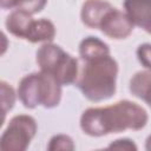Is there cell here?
I'll list each match as a JSON object with an SVG mask.
<instances>
[{"instance_id": "obj_1", "label": "cell", "mask_w": 151, "mask_h": 151, "mask_svg": "<svg viewBox=\"0 0 151 151\" xmlns=\"http://www.w3.org/2000/svg\"><path fill=\"white\" fill-rule=\"evenodd\" d=\"M147 119V113L140 105L130 100H119L110 106L85 110L80 117V129L87 136L101 137L125 130H142Z\"/></svg>"}, {"instance_id": "obj_2", "label": "cell", "mask_w": 151, "mask_h": 151, "mask_svg": "<svg viewBox=\"0 0 151 151\" xmlns=\"http://www.w3.org/2000/svg\"><path fill=\"white\" fill-rule=\"evenodd\" d=\"M84 65L76 81L77 86L91 101H103L116 92L118 64L111 54L83 60Z\"/></svg>"}, {"instance_id": "obj_3", "label": "cell", "mask_w": 151, "mask_h": 151, "mask_svg": "<svg viewBox=\"0 0 151 151\" xmlns=\"http://www.w3.org/2000/svg\"><path fill=\"white\" fill-rule=\"evenodd\" d=\"M18 96L26 109H34L38 105L52 109L60 103L61 85L48 73L34 72L20 80Z\"/></svg>"}, {"instance_id": "obj_4", "label": "cell", "mask_w": 151, "mask_h": 151, "mask_svg": "<svg viewBox=\"0 0 151 151\" xmlns=\"http://www.w3.org/2000/svg\"><path fill=\"white\" fill-rule=\"evenodd\" d=\"M37 63L40 71L52 76L61 86L71 85L78 79V60L55 44L45 42L37 51Z\"/></svg>"}, {"instance_id": "obj_5", "label": "cell", "mask_w": 151, "mask_h": 151, "mask_svg": "<svg viewBox=\"0 0 151 151\" xmlns=\"http://www.w3.org/2000/svg\"><path fill=\"white\" fill-rule=\"evenodd\" d=\"M37 122L28 114L14 116L0 138L2 151H25L37 133Z\"/></svg>"}, {"instance_id": "obj_6", "label": "cell", "mask_w": 151, "mask_h": 151, "mask_svg": "<svg viewBox=\"0 0 151 151\" xmlns=\"http://www.w3.org/2000/svg\"><path fill=\"white\" fill-rule=\"evenodd\" d=\"M133 27L134 25L129 19L125 12H122L116 7H112L101 20L99 29L106 37L120 40L127 38L132 33Z\"/></svg>"}, {"instance_id": "obj_7", "label": "cell", "mask_w": 151, "mask_h": 151, "mask_svg": "<svg viewBox=\"0 0 151 151\" xmlns=\"http://www.w3.org/2000/svg\"><path fill=\"white\" fill-rule=\"evenodd\" d=\"M124 9L134 26L151 34V0H124Z\"/></svg>"}, {"instance_id": "obj_8", "label": "cell", "mask_w": 151, "mask_h": 151, "mask_svg": "<svg viewBox=\"0 0 151 151\" xmlns=\"http://www.w3.org/2000/svg\"><path fill=\"white\" fill-rule=\"evenodd\" d=\"M113 6L105 0H86L80 11V18L85 26L99 29L105 14Z\"/></svg>"}, {"instance_id": "obj_9", "label": "cell", "mask_w": 151, "mask_h": 151, "mask_svg": "<svg viewBox=\"0 0 151 151\" xmlns=\"http://www.w3.org/2000/svg\"><path fill=\"white\" fill-rule=\"evenodd\" d=\"M33 21L32 14L22 9H15L7 17L5 25L11 34L20 39H26Z\"/></svg>"}, {"instance_id": "obj_10", "label": "cell", "mask_w": 151, "mask_h": 151, "mask_svg": "<svg viewBox=\"0 0 151 151\" xmlns=\"http://www.w3.org/2000/svg\"><path fill=\"white\" fill-rule=\"evenodd\" d=\"M130 92L151 109V71H139L130 80Z\"/></svg>"}, {"instance_id": "obj_11", "label": "cell", "mask_w": 151, "mask_h": 151, "mask_svg": "<svg viewBox=\"0 0 151 151\" xmlns=\"http://www.w3.org/2000/svg\"><path fill=\"white\" fill-rule=\"evenodd\" d=\"M55 37L54 24L48 19H38L34 20L29 32L26 37V40L29 42H51Z\"/></svg>"}, {"instance_id": "obj_12", "label": "cell", "mask_w": 151, "mask_h": 151, "mask_svg": "<svg viewBox=\"0 0 151 151\" xmlns=\"http://www.w3.org/2000/svg\"><path fill=\"white\" fill-rule=\"evenodd\" d=\"M79 54L81 60L110 54V47L98 37H86L79 44Z\"/></svg>"}, {"instance_id": "obj_13", "label": "cell", "mask_w": 151, "mask_h": 151, "mask_svg": "<svg viewBox=\"0 0 151 151\" xmlns=\"http://www.w3.org/2000/svg\"><path fill=\"white\" fill-rule=\"evenodd\" d=\"M0 91H1V109L5 118L6 113L9 110H12L15 104V92L14 88L4 80L0 83Z\"/></svg>"}, {"instance_id": "obj_14", "label": "cell", "mask_w": 151, "mask_h": 151, "mask_svg": "<svg viewBox=\"0 0 151 151\" xmlns=\"http://www.w3.org/2000/svg\"><path fill=\"white\" fill-rule=\"evenodd\" d=\"M47 149L50 151H57V150H66L72 151L76 149L73 139L67 134H55L51 138Z\"/></svg>"}, {"instance_id": "obj_15", "label": "cell", "mask_w": 151, "mask_h": 151, "mask_svg": "<svg viewBox=\"0 0 151 151\" xmlns=\"http://www.w3.org/2000/svg\"><path fill=\"white\" fill-rule=\"evenodd\" d=\"M47 0H18L17 9H22L29 14L39 13L46 6Z\"/></svg>"}, {"instance_id": "obj_16", "label": "cell", "mask_w": 151, "mask_h": 151, "mask_svg": "<svg viewBox=\"0 0 151 151\" xmlns=\"http://www.w3.org/2000/svg\"><path fill=\"white\" fill-rule=\"evenodd\" d=\"M137 58L139 63L151 71V44H142L137 48Z\"/></svg>"}, {"instance_id": "obj_17", "label": "cell", "mask_w": 151, "mask_h": 151, "mask_svg": "<svg viewBox=\"0 0 151 151\" xmlns=\"http://www.w3.org/2000/svg\"><path fill=\"white\" fill-rule=\"evenodd\" d=\"M107 149H116V150H137V145L133 143V140L127 139V138H122V139H117L113 143H111Z\"/></svg>"}, {"instance_id": "obj_18", "label": "cell", "mask_w": 151, "mask_h": 151, "mask_svg": "<svg viewBox=\"0 0 151 151\" xmlns=\"http://www.w3.org/2000/svg\"><path fill=\"white\" fill-rule=\"evenodd\" d=\"M0 2H1V8L2 9H11L13 7L17 8L18 0H0Z\"/></svg>"}, {"instance_id": "obj_19", "label": "cell", "mask_w": 151, "mask_h": 151, "mask_svg": "<svg viewBox=\"0 0 151 151\" xmlns=\"http://www.w3.org/2000/svg\"><path fill=\"white\" fill-rule=\"evenodd\" d=\"M145 149L147 151H151V134L146 138V142H145Z\"/></svg>"}]
</instances>
